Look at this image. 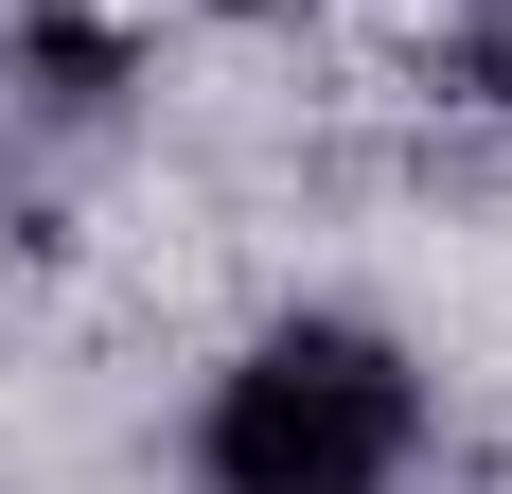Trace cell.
Masks as SVG:
<instances>
[{
  "mask_svg": "<svg viewBox=\"0 0 512 494\" xmlns=\"http://www.w3.org/2000/svg\"><path fill=\"white\" fill-rule=\"evenodd\" d=\"M407 459V371H389V336H336V318H301V336H265L230 389H212V494H371Z\"/></svg>",
  "mask_w": 512,
  "mask_h": 494,
  "instance_id": "cell-1",
  "label": "cell"
}]
</instances>
